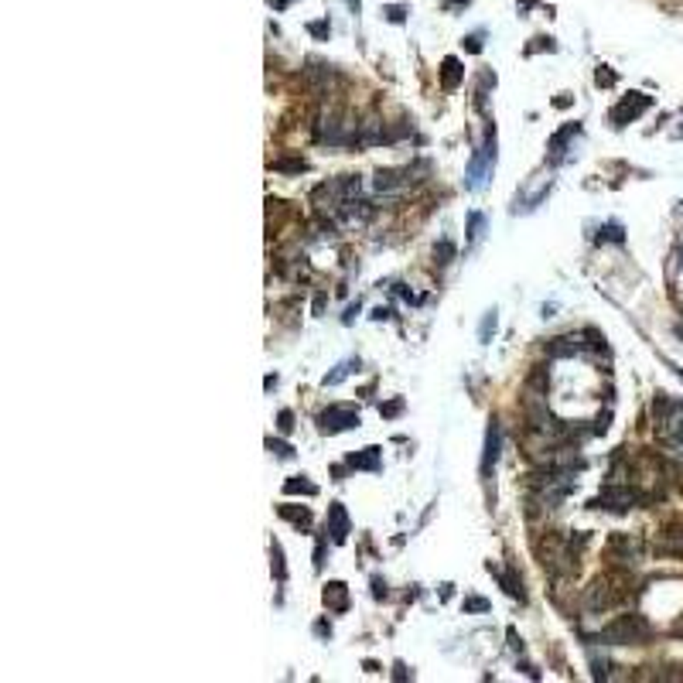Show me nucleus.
Instances as JSON below:
<instances>
[{"label":"nucleus","mask_w":683,"mask_h":683,"mask_svg":"<svg viewBox=\"0 0 683 683\" xmlns=\"http://www.w3.org/2000/svg\"><path fill=\"white\" fill-rule=\"evenodd\" d=\"M605 646H642L649 639V622L642 615H618L608 629L598 632Z\"/></svg>","instance_id":"nucleus-1"},{"label":"nucleus","mask_w":683,"mask_h":683,"mask_svg":"<svg viewBox=\"0 0 683 683\" xmlns=\"http://www.w3.org/2000/svg\"><path fill=\"white\" fill-rule=\"evenodd\" d=\"M653 417H656V427H660V437L683 448V403L680 400H670L666 393H660L653 400Z\"/></svg>","instance_id":"nucleus-2"},{"label":"nucleus","mask_w":683,"mask_h":683,"mask_svg":"<svg viewBox=\"0 0 683 683\" xmlns=\"http://www.w3.org/2000/svg\"><path fill=\"white\" fill-rule=\"evenodd\" d=\"M318 427H321L325 434H342V431H349V427H359V410H356V406H345V403H335V406H328V410L318 417Z\"/></svg>","instance_id":"nucleus-3"},{"label":"nucleus","mask_w":683,"mask_h":683,"mask_svg":"<svg viewBox=\"0 0 683 683\" xmlns=\"http://www.w3.org/2000/svg\"><path fill=\"white\" fill-rule=\"evenodd\" d=\"M649 106H653V99L646 96V93H629L622 102H615V109L608 113V120H611L615 127H625V123L639 120V116H642Z\"/></svg>","instance_id":"nucleus-4"},{"label":"nucleus","mask_w":683,"mask_h":683,"mask_svg":"<svg viewBox=\"0 0 683 683\" xmlns=\"http://www.w3.org/2000/svg\"><path fill=\"white\" fill-rule=\"evenodd\" d=\"M492 164H495V130H488L486 147H482V151L472 158V164H468V185H472V188L482 182L486 171H492Z\"/></svg>","instance_id":"nucleus-5"},{"label":"nucleus","mask_w":683,"mask_h":683,"mask_svg":"<svg viewBox=\"0 0 683 683\" xmlns=\"http://www.w3.org/2000/svg\"><path fill=\"white\" fill-rule=\"evenodd\" d=\"M632 502H636V492H632V488L608 486V488H601V495H598V499H594L591 506H605V509L625 512V509H632Z\"/></svg>","instance_id":"nucleus-6"},{"label":"nucleus","mask_w":683,"mask_h":683,"mask_svg":"<svg viewBox=\"0 0 683 683\" xmlns=\"http://www.w3.org/2000/svg\"><path fill=\"white\" fill-rule=\"evenodd\" d=\"M499 444H502V431H499V420H488L486 431V455H482V475H488L499 462Z\"/></svg>","instance_id":"nucleus-7"},{"label":"nucleus","mask_w":683,"mask_h":683,"mask_svg":"<svg viewBox=\"0 0 683 683\" xmlns=\"http://www.w3.org/2000/svg\"><path fill=\"white\" fill-rule=\"evenodd\" d=\"M328 533H332L335 543H345V536H349V512H345L342 502L328 506Z\"/></svg>","instance_id":"nucleus-8"},{"label":"nucleus","mask_w":683,"mask_h":683,"mask_svg":"<svg viewBox=\"0 0 683 683\" xmlns=\"http://www.w3.org/2000/svg\"><path fill=\"white\" fill-rule=\"evenodd\" d=\"M349 468H356V472H380L383 468L380 448H362V451L349 455Z\"/></svg>","instance_id":"nucleus-9"},{"label":"nucleus","mask_w":683,"mask_h":683,"mask_svg":"<svg viewBox=\"0 0 683 683\" xmlns=\"http://www.w3.org/2000/svg\"><path fill=\"white\" fill-rule=\"evenodd\" d=\"M581 349H585L581 335H561V338H554V342H550V349H547V352H550L554 359H561V356H578Z\"/></svg>","instance_id":"nucleus-10"},{"label":"nucleus","mask_w":683,"mask_h":683,"mask_svg":"<svg viewBox=\"0 0 683 683\" xmlns=\"http://www.w3.org/2000/svg\"><path fill=\"white\" fill-rule=\"evenodd\" d=\"M325 605L332 611H345L349 608V587L342 585V581H328L325 585Z\"/></svg>","instance_id":"nucleus-11"},{"label":"nucleus","mask_w":683,"mask_h":683,"mask_svg":"<svg viewBox=\"0 0 683 683\" xmlns=\"http://www.w3.org/2000/svg\"><path fill=\"white\" fill-rule=\"evenodd\" d=\"M462 76H465L462 62H458L455 55H448V58L441 62V86H444V89H455V86L462 83Z\"/></svg>","instance_id":"nucleus-12"},{"label":"nucleus","mask_w":683,"mask_h":683,"mask_svg":"<svg viewBox=\"0 0 683 683\" xmlns=\"http://www.w3.org/2000/svg\"><path fill=\"white\" fill-rule=\"evenodd\" d=\"M578 133H581V127H578V123H567L564 130H557V133L550 137V158H554V161H561V158H564L567 140H571V137H578Z\"/></svg>","instance_id":"nucleus-13"},{"label":"nucleus","mask_w":683,"mask_h":683,"mask_svg":"<svg viewBox=\"0 0 683 683\" xmlns=\"http://www.w3.org/2000/svg\"><path fill=\"white\" fill-rule=\"evenodd\" d=\"M410 171H380L376 175V192H396V188H403L410 178H406Z\"/></svg>","instance_id":"nucleus-14"},{"label":"nucleus","mask_w":683,"mask_h":683,"mask_svg":"<svg viewBox=\"0 0 683 683\" xmlns=\"http://www.w3.org/2000/svg\"><path fill=\"white\" fill-rule=\"evenodd\" d=\"M277 512H281L284 519H291L297 530H307V526H311V512H307V509H297V506H281Z\"/></svg>","instance_id":"nucleus-15"},{"label":"nucleus","mask_w":683,"mask_h":683,"mask_svg":"<svg viewBox=\"0 0 683 683\" xmlns=\"http://www.w3.org/2000/svg\"><path fill=\"white\" fill-rule=\"evenodd\" d=\"M352 369H359V359H349V362L335 366V373H328V376H325V387H338V383H342V380H345Z\"/></svg>","instance_id":"nucleus-16"},{"label":"nucleus","mask_w":683,"mask_h":683,"mask_svg":"<svg viewBox=\"0 0 683 683\" xmlns=\"http://www.w3.org/2000/svg\"><path fill=\"white\" fill-rule=\"evenodd\" d=\"M284 492H288V495H297V492H301V495H318V486H311L307 479L297 475V479H288V482H284Z\"/></svg>","instance_id":"nucleus-17"},{"label":"nucleus","mask_w":683,"mask_h":683,"mask_svg":"<svg viewBox=\"0 0 683 683\" xmlns=\"http://www.w3.org/2000/svg\"><path fill=\"white\" fill-rule=\"evenodd\" d=\"M495 311H486V318H482V328H479V338L482 342H492V335H495Z\"/></svg>","instance_id":"nucleus-18"},{"label":"nucleus","mask_w":683,"mask_h":683,"mask_svg":"<svg viewBox=\"0 0 683 683\" xmlns=\"http://www.w3.org/2000/svg\"><path fill=\"white\" fill-rule=\"evenodd\" d=\"M482 226H486V215H482V212H472V215H468V239H472V243L482 236Z\"/></svg>","instance_id":"nucleus-19"},{"label":"nucleus","mask_w":683,"mask_h":683,"mask_svg":"<svg viewBox=\"0 0 683 683\" xmlns=\"http://www.w3.org/2000/svg\"><path fill=\"white\" fill-rule=\"evenodd\" d=\"M598 239H608V243H625V236H622V226H615V222H608L605 229H601V236Z\"/></svg>","instance_id":"nucleus-20"},{"label":"nucleus","mask_w":683,"mask_h":683,"mask_svg":"<svg viewBox=\"0 0 683 683\" xmlns=\"http://www.w3.org/2000/svg\"><path fill=\"white\" fill-rule=\"evenodd\" d=\"M451 257H455V246H451V243H441V246H434V260H437L441 267H448V263H451Z\"/></svg>","instance_id":"nucleus-21"},{"label":"nucleus","mask_w":683,"mask_h":683,"mask_svg":"<svg viewBox=\"0 0 683 683\" xmlns=\"http://www.w3.org/2000/svg\"><path fill=\"white\" fill-rule=\"evenodd\" d=\"M270 554H274V574H277V581H284L288 567H284V554H281V543H274V547H270Z\"/></svg>","instance_id":"nucleus-22"},{"label":"nucleus","mask_w":683,"mask_h":683,"mask_svg":"<svg viewBox=\"0 0 683 683\" xmlns=\"http://www.w3.org/2000/svg\"><path fill=\"white\" fill-rule=\"evenodd\" d=\"M594 83H598L601 89H608V86H615V72H611L608 65H601V69L594 72Z\"/></svg>","instance_id":"nucleus-23"},{"label":"nucleus","mask_w":683,"mask_h":683,"mask_svg":"<svg viewBox=\"0 0 683 683\" xmlns=\"http://www.w3.org/2000/svg\"><path fill=\"white\" fill-rule=\"evenodd\" d=\"M267 448H270V451H277L281 458H291V455H294V448H291V444H284V441H274V437L267 441Z\"/></svg>","instance_id":"nucleus-24"},{"label":"nucleus","mask_w":683,"mask_h":683,"mask_svg":"<svg viewBox=\"0 0 683 683\" xmlns=\"http://www.w3.org/2000/svg\"><path fill=\"white\" fill-rule=\"evenodd\" d=\"M274 168H277V171H304L307 161H301V158H297V161H277Z\"/></svg>","instance_id":"nucleus-25"},{"label":"nucleus","mask_w":683,"mask_h":683,"mask_svg":"<svg viewBox=\"0 0 683 683\" xmlns=\"http://www.w3.org/2000/svg\"><path fill=\"white\" fill-rule=\"evenodd\" d=\"M465 611H488L486 598H465Z\"/></svg>","instance_id":"nucleus-26"},{"label":"nucleus","mask_w":683,"mask_h":683,"mask_svg":"<svg viewBox=\"0 0 683 683\" xmlns=\"http://www.w3.org/2000/svg\"><path fill=\"white\" fill-rule=\"evenodd\" d=\"M307 31H311V34H318V38H328V31H332V28H328V21H314V24H307Z\"/></svg>","instance_id":"nucleus-27"},{"label":"nucleus","mask_w":683,"mask_h":683,"mask_svg":"<svg viewBox=\"0 0 683 683\" xmlns=\"http://www.w3.org/2000/svg\"><path fill=\"white\" fill-rule=\"evenodd\" d=\"M400 410H403V400H390L387 406H380V413H383V417H396Z\"/></svg>","instance_id":"nucleus-28"},{"label":"nucleus","mask_w":683,"mask_h":683,"mask_svg":"<svg viewBox=\"0 0 683 683\" xmlns=\"http://www.w3.org/2000/svg\"><path fill=\"white\" fill-rule=\"evenodd\" d=\"M277 420H281V424H277V427H281V431H284V434H291V427H294V417H291V410H281V417H277Z\"/></svg>","instance_id":"nucleus-29"},{"label":"nucleus","mask_w":683,"mask_h":683,"mask_svg":"<svg viewBox=\"0 0 683 683\" xmlns=\"http://www.w3.org/2000/svg\"><path fill=\"white\" fill-rule=\"evenodd\" d=\"M465 48H468V52H482V38H479V34L465 38Z\"/></svg>","instance_id":"nucleus-30"},{"label":"nucleus","mask_w":683,"mask_h":683,"mask_svg":"<svg viewBox=\"0 0 683 683\" xmlns=\"http://www.w3.org/2000/svg\"><path fill=\"white\" fill-rule=\"evenodd\" d=\"M383 14H387L390 21H403V10H400V7H383Z\"/></svg>","instance_id":"nucleus-31"},{"label":"nucleus","mask_w":683,"mask_h":683,"mask_svg":"<svg viewBox=\"0 0 683 683\" xmlns=\"http://www.w3.org/2000/svg\"><path fill=\"white\" fill-rule=\"evenodd\" d=\"M455 3H468V0H448V7H455Z\"/></svg>","instance_id":"nucleus-32"}]
</instances>
